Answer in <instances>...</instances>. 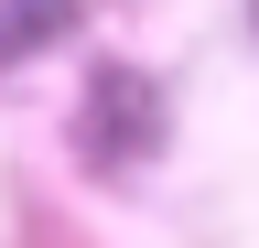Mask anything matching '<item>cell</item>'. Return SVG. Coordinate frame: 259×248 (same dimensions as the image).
Here are the masks:
<instances>
[{"instance_id": "1", "label": "cell", "mask_w": 259, "mask_h": 248, "mask_svg": "<svg viewBox=\"0 0 259 248\" xmlns=\"http://www.w3.org/2000/svg\"><path fill=\"white\" fill-rule=\"evenodd\" d=\"M87 162L97 173H130L141 151H162V86L141 76V65H97L87 76Z\"/></svg>"}, {"instance_id": "2", "label": "cell", "mask_w": 259, "mask_h": 248, "mask_svg": "<svg viewBox=\"0 0 259 248\" xmlns=\"http://www.w3.org/2000/svg\"><path fill=\"white\" fill-rule=\"evenodd\" d=\"M65 22H76V0H0V65H22V54H44Z\"/></svg>"}]
</instances>
